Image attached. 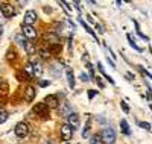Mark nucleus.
Instances as JSON below:
<instances>
[{
  "label": "nucleus",
  "mask_w": 152,
  "mask_h": 144,
  "mask_svg": "<svg viewBox=\"0 0 152 144\" xmlns=\"http://www.w3.org/2000/svg\"><path fill=\"white\" fill-rule=\"evenodd\" d=\"M100 137H102V141L105 144H114V141H116V132H114L113 127H105Z\"/></svg>",
  "instance_id": "obj_1"
},
{
  "label": "nucleus",
  "mask_w": 152,
  "mask_h": 144,
  "mask_svg": "<svg viewBox=\"0 0 152 144\" xmlns=\"http://www.w3.org/2000/svg\"><path fill=\"white\" fill-rule=\"evenodd\" d=\"M34 112L37 115H40L41 119H49V114H50V108L47 106L46 103H37L34 106Z\"/></svg>",
  "instance_id": "obj_2"
},
{
  "label": "nucleus",
  "mask_w": 152,
  "mask_h": 144,
  "mask_svg": "<svg viewBox=\"0 0 152 144\" xmlns=\"http://www.w3.org/2000/svg\"><path fill=\"white\" fill-rule=\"evenodd\" d=\"M0 14H2L5 18H12L17 14V11H15L14 6L9 5V3H2L0 5Z\"/></svg>",
  "instance_id": "obj_3"
},
{
  "label": "nucleus",
  "mask_w": 152,
  "mask_h": 144,
  "mask_svg": "<svg viewBox=\"0 0 152 144\" xmlns=\"http://www.w3.org/2000/svg\"><path fill=\"white\" fill-rule=\"evenodd\" d=\"M14 132H15V135H17L18 138L28 137V134H29V126H28V123H24V121L17 123L15 127H14Z\"/></svg>",
  "instance_id": "obj_4"
},
{
  "label": "nucleus",
  "mask_w": 152,
  "mask_h": 144,
  "mask_svg": "<svg viewBox=\"0 0 152 144\" xmlns=\"http://www.w3.org/2000/svg\"><path fill=\"white\" fill-rule=\"evenodd\" d=\"M21 32H23V35H24L26 40H35V38H37V31L32 28V26L21 24Z\"/></svg>",
  "instance_id": "obj_5"
},
{
  "label": "nucleus",
  "mask_w": 152,
  "mask_h": 144,
  "mask_svg": "<svg viewBox=\"0 0 152 144\" xmlns=\"http://www.w3.org/2000/svg\"><path fill=\"white\" fill-rule=\"evenodd\" d=\"M73 137V129L70 127V124H64L61 127V138L64 141H70Z\"/></svg>",
  "instance_id": "obj_6"
},
{
  "label": "nucleus",
  "mask_w": 152,
  "mask_h": 144,
  "mask_svg": "<svg viewBox=\"0 0 152 144\" xmlns=\"http://www.w3.org/2000/svg\"><path fill=\"white\" fill-rule=\"evenodd\" d=\"M37 21V12L35 11H26V14H24V24L28 26H32L34 23Z\"/></svg>",
  "instance_id": "obj_7"
},
{
  "label": "nucleus",
  "mask_w": 152,
  "mask_h": 144,
  "mask_svg": "<svg viewBox=\"0 0 152 144\" xmlns=\"http://www.w3.org/2000/svg\"><path fill=\"white\" fill-rule=\"evenodd\" d=\"M67 120H69V124H70L72 129H78L79 124H81V121H79V115H78V114H75V112H72V114L67 117Z\"/></svg>",
  "instance_id": "obj_8"
},
{
  "label": "nucleus",
  "mask_w": 152,
  "mask_h": 144,
  "mask_svg": "<svg viewBox=\"0 0 152 144\" xmlns=\"http://www.w3.org/2000/svg\"><path fill=\"white\" fill-rule=\"evenodd\" d=\"M44 103L47 105L49 108H58V106H59V100H58V97H56V96H52V94L46 97Z\"/></svg>",
  "instance_id": "obj_9"
},
{
  "label": "nucleus",
  "mask_w": 152,
  "mask_h": 144,
  "mask_svg": "<svg viewBox=\"0 0 152 144\" xmlns=\"http://www.w3.org/2000/svg\"><path fill=\"white\" fill-rule=\"evenodd\" d=\"M24 99H26L28 103H31L35 99V88L34 87H28L26 91H24Z\"/></svg>",
  "instance_id": "obj_10"
},
{
  "label": "nucleus",
  "mask_w": 152,
  "mask_h": 144,
  "mask_svg": "<svg viewBox=\"0 0 152 144\" xmlns=\"http://www.w3.org/2000/svg\"><path fill=\"white\" fill-rule=\"evenodd\" d=\"M79 23L82 24V28H84V29H85V31L88 32V35H91V36L94 38V40H96L97 43H100V41H99V38H97V35H96V32H94V31H93V29H91L90 26H88V24H87V23H85V21H84L82 18H79Z\"/></svg>",
  "instance_id": "obj_11"
},
{
  "label": "nucleus",
  "mask_w": 152,
  "mask_h": 144,
  "mask_svg": "<svg viewBox=\"0 0 152 144\" xmlns=\"http://www.w3.org/2000/svg\"><path fill=\"white\" fill-rule=\"evenodd\" d=\"M120 129H122V132L125 134V135H131V129H129V124H128V121L126 120H122L120 121Z\"/></svg>",
  "instance_id": "obj_12"
},
{
  "label": "nucleus",
  "mask_w": 152,
  "mask_h": 144,
  "mask_svg": "<svg viewBox=\"0 0 152 144\" xmlns=\"http://www.w3.org/2000/svg\"><path fill=\"white\" fill-rule=\"evenodd\" d=\"M66 76H67V81H69V87L75 88V76H73V71L70 68L66 70Z\"/></svg>",
  "instance_id": "obj_13"
},
{
  "label": "nucleus",
  "mask_w": 152,
  "mask_h": 144,
  "mask_svg": "<svg viewBox=\"0 0 152 144\" xmlns=\"http://www.w3.org/2000/svg\"><path fill=\"white\" fill-rule=\"evenodd\" d=\"M132 23H134V26H135V32H137V35L140 36L142 40H145V41H149V38H148V36H146V35H145V33H143V32L140 31V24H138V23H137L135 20H134Z\"/></svg>",
  "instance_id": "obj_14"
},
{
  "label": "nucleus",
  "mask_w": 152,
  "mask_h": 144,
  "mask_svg": "<svg viewBox=\"0 0 152 144\" xmlns=\"http://www.w3.org/2000/svg\"><path fill=\"white\" fill-rule=\"evenodd\" d=\"M126 38H128V41H129V44H131V47H132L134 50H137V52H143V49H142L140 46H137V44H135V41L132 40V35H131V33L126 35Z\"/></svg>",
  "instance_id": "obj_15"
},
{
  "label": "nucleus",
  "mask_w": 152,
  "mask_h": 144,
  "mask_svg": "<svg viewBox=\"0 0 152 144\" xmlns=\"http://www.w3.org/2000/svg\"><path fill=\"white\" fill-rule=\"evenodd\" d=\"M97 68H99V71H100V73H102V74H104V76L107 77V81H108L110 84H113V85H114V84H116V82H114V79H113V77H110V76L107 74V71L104 70V67H102V64H100V62L97 64Z\"/></svg>",
  "instance_id": "obj_16"
},
{
  "label": "nucleus",
  "mask_w": 152,
  "mask_h": 144,
  "mask_svg": "<svg viewBox=\"0 0 152 144\" xmlns=\"http://www.w3.org/2000/svg\"><path fill=\"white\" fill-rule=\"evenodd\" d=\"M24 50H26L29 55H34L35 53V47H34V44L31 41H26V44H24Z\"/></svg>",
  "instance_id": "obj_17"
},
{
  "label": "nucleus",
  "mask_w": 152,
  "mask_h": 144,
  "mask_svg": "<svg viewBox=\"0 0 152 144\" xmlns=\"http://www.w3.org/2000/svg\"><path fill=\"white\" fill-rule=\"evenodd\" d=\"M26 41H28V40L24 38V35H23V33H21V35H15V43H17V44H20L21 47H24Z\"/></svg>",
  "instance_id": "obj_18"
},
{
  "label": "nucleus",
  "mask_w": 152,
  "mask_h": 144,
  "mask_svg": "<svg viewBox=\"0 0 152 144\" xmlns=\"http://www.w3.org/2000/svg\"><path fill=\"white\" fill-rule=\"evenodd\" d=\"M46 40L50 41V43L58 44V35H56V33H47V35H46Z\"/></svg>",
  "instance_id": "obj_19"
},
{
  "label": "nucleus",
  "mask_w": 152,
  "mask_h": 144,
  "mask_svg": "<svg viewBox=\"0 0 152 144\" xmlns=\"http://www.w3.org/2000/svg\"><path fill=\"white\" fill-rule=\"evenodd\" d=\"M137 68H138V70H140V73H142V74H143V76L146 77V79H149V81L152 82V74H151V73H149L148 70H145V68L142 67V65H138V67H137Z\"/></svg>",
  "instance_id": "obj_20"
},
{
  "label": "nucleus",
  "mask_w": 152,
  "mask_h": 144,
  "mask_svg": "<svg viewBox=\"0 0 152 144\" xmlns=\"http://www.w3.org/2000/svg\"><path fill=\"white\" fill-rule=\"evenodd\" d=\"M6 120H8V112H6L3 108H0V124L5 123Z\"/></svg>",
  "instance_id": "obj_21"
},
{
  "label": "nucleus",
  "mask_w": 152,
  "mask_h": 144,
  "mask_svg": "<svg viewBox=\"0 0 152 144\" xmlns=\"http://www.w3.org/2000/svg\"><path fill=\"white\" fill-rule=\"evenodd\" d=\"M137 126H138V127H142V129H145V130H151V124L146 123V121H142V120H138V121H137Z\"/></svg>",
  "instance_id": "obj_22"
},
{
  "label": "nucleus",
  "mask_w": 152,
  "mask_h": 144,
  "mask_svg": "<svg viewBox=\"0 0 152 144\" xmlns=\"http://www.w3.org/2000/svg\"><path fill=\"white\" fill-rule=\"evenodd\" d=\"M40 55H41V58H44V59H47L49 56H50V52L46 49V47H41L40 49Z\"/></svg>",
  "instance_id": "obj_23"
},
{
  "label": "nucleus",
  "mask_w": 152,
  "mask_h": 144,
  "mask_svg": "<svg viewBox=\"0 0 152 144\" xmlns=\"http://www.w3.org/2000/svg\"><path fill=\"white\" fill-rule=\"evenodd\" d=\"M88 134H90V121H87V124H85V127H84L82 138H88Z\"/></svg>",
  "instance_id": "obj_24"
},
{
  "label": "nucleus",
  "mask_w": 152,
  "mask_h": 144,
  "mask_svg": "<svg viewBox=\"0 0 152 144\" xmlns=\"http://www.w3.org/2000/svg\"><path fill=\"white\" fill-rule=\"evenodd\" d=\"M91 144H104L102 137H100V135H94V137L91 138Z\"/></svg>",
  "instance_id": "obj_25"
},
{
  "label": "nucleus",
  "mask_w": 152,
  "mask_h": 144,
  "mask_svg": "<svg viewBox=\"0 0 152 144\" xmlns=\"http://www.w3.org/2000/svg\"><path fill=\"white\" fill-rule=\"evenodd\" d=\"M34 64V70H35V76H41V65H38L37 62H32Z\"/></svg>",
  "instance_id": "obj_26"
},
{
  "label": "nucleus",
  "mask_w": 152,
  "mask_h": 144,
  "mask_svg": "<svg viewBox=\"0 0 152 144\" xmlns=\"http://www.w3.org/2000/svg\"><path fill=\"white\" fill-rule=\"evenodd\" d=\"M58 2L61 3V6H62V8L66 9V14H70V12H72V8H70V6H69L66 2H64V0H58Z\"/></svg>",
  "instance_id": "obj_27"
},
{
  "label": "nucleus",
  "mask_w": 152,
  "mask_h": 144,
  "mask_svg": "<svg viewBox=\"0 0 152 144\" xmlns=\"http://www.w3.org/2000/svg\"><path fill=\"white\" fill-rule=\"evenodd\" d=\"M52 52H53V53H59V52H61V46H59V44L50 46V53H52Z\"/></svg>",
  "instance_id": "obj_28"
},
{
  "label": "nucleus",
  "mask_w": 152,
  "mask_h": 144,
  "mask_svg": "<svg viewBox=\"0 0 152 144\" xmlns=\"http://www.w3.org/2000/svg\"><path fill=\"white\" fill-rule=\"evenodd\" d=\"M120 106H122V111H123L125 114H128V112H129V106H128V105H126L123 100L120 102Z\"/></svg>",
  "instance_id": "obj_29"
},
{
  "label": "nucleus",
  "mask_w": 152,
  "mask_h": 144,
  "mask_svg": "<svg viewBox=\"0 0 152 144\" xmlns=\"http://www.w3.org/2000/svg\"><path fill=\"white\" fill-rule=\"evenodd\" d=\"M87 94H88V99H93V97L97 94V91H96V89H88Z\"/></svg>",
  "instance_id": "obj_30"
},
{
  "label": "nucleus",
  "mask_w": 152,
  "mask_h": 144,
  "mask_svg": "<svg viewBox=\"0 0 152 144\" xmlns=\"http://www.w3.org/2000/svg\"><path fill=\"white\" fill-rule=\"evenodd\" d=\"M61 114H69V115L72 114V112H70V106H69V105H66V106L61 109Z\"/></svg>",
  "instance_id": "obj_31"
},
{
  "label": "nucleus",
  "mask_w": 152,
  "mask_h": 144,
  "mask_svg": "<svg viewBox=\"0 0 152 144\" xmlns=\"http://www.w3.org/2000/svg\"><path fill=\"white\" fill-rule=\"evenodd\" d=\"M6 58H8L9 61H12V58H15V52H14V50H9L8 55H6Z\"/></svg>",
  "instance_id": "obj_32"
},
{
  "label": "nucleus",
  "mask_w": 152,
  "mask_h": 144,
  "mask_svg": "<svg viewBox=\"0 0 152 144\" xmlns=\"http://www.w3.org/2000/svg\"><path fill=\"white\" fill-rule=\"evenodd\" d=\"M38 85H40L41 88H46V87L50 85V82H49V81H40V84H38Z\"/></svg>",
  "instance_id": "obj_33"
},
{
  "label": "nucleus",
  "mask_w": 152,
  "mask_h": 144,
  "mask_svg": "<svg viewBox=\"0 0 152 144\" xmlns=\"http://www.w3.org/2000/svg\"><path fill=\"white\" fill-rule=\"evenodd\" d=\"M96 82H97V85L100 87V88H104L105 87V84H104V81L100 79V77H96Z\"/></svg>",
  "instance_id": "obj_34"
},
{
  "label": "nucleus",
  "mask_w": 152,
  "mask_h": 144,
  "mask_svg": "<svg viewBox=\"0 0 152 144\" xmlns=\"http://www.w3.org/2000/svg\"><path fill=\"white\" fill-rule=\"evenodd\" d=\"M73 3L78 6V11H82V6H81V3H79V0H73Z\"/></svg>",
  "instance_id": "obj_35"
},
{
  "label": "nucleus",
  "mask_w": 152,
  "mask_h": 144,
  "mask_svg": "<svg viewBox=\"0 0 152 144\" xmlns=\"http://www.w3.org/2000/svg\"><path fill=\"white\" fill-rule=\"evenodd\" d=\"M81 81H84V82H87V81H88V77H87L85 74H81Z\"/></svg>",
  "instance_id": "obj_36"
},
{
  "label": "nucleus",
  "mask_w": 152,
  "mask_h": 144,
  "mask_svg": "<svg viewBox=\"0 0 152 144\" xmlns=\"http://www.w3.org/2000/svg\"><path fill=\"white\" fill-rule=\"evenodd\" d=\"M126 77H128V79H132V77H134V76H132L131 73H126Z\"/></svg>",
  "instance_id": "obj_37"
},
{
  "label": "nucleus",
  "mask_w": 152,
  "mask_h": 144,
  "mask_svg": "<svg viewBox=\"0 0 152 144\" xmlns=\"http://www.w3.org/2000/svg\"><path fill=\"white\" fill-rule=\"evenodd\" d=\"M2 33H3V28H2V24H0V36H2Z\"/></svg>",
  "instance_id": "obj_38"
},
{
  "label": "nucleus",
  "mask_w": 152,
  "mask_h": 144,
  "mask_svg": "<svg viewBox=\"0 0 152 144\" xmlns=\"http://www.w3.org/2000/svg\"><path fill=\"white\" fill-rule=\"evenodd\" d=\"M116 3H117V6H120L122 5V0H116Z\"/></svg>",
  "instance_id": "obj_39"
},
{
  "label": "nucleus",
  "mask_w": 152,
  "mask_h": 144,
  "mask_svg": "<svg viewBox=\"0 0 152 144\" xmlns=\"http://www.w3.org/2000/svg\"><path fill=\"white\" fill-rule=\"evenodd\" d=\"M26 2H28V0H20V3H21V5H24Z\"/></svg>",
  "instance_id": "obj_40"
},
{
  "label": "nucleus",
  "mask_w": 152,
  "mask_h": 144,
  "mask_svg": "<svg viewBox=\"0 0 152 144\" xmlns=\"http://www.w3.org/2000/svg\"><path fill=\"white\" fill-rule=\"evenodd\" d=\"M90 3H93V5H96V0H88Z\"/></svg>",
  "instance_id": "obj_41"
},
{
  "label": "nucleus",
  "mask_w": 152,
  "mask_h": 144,
  "mask_svg": "<svg viewBox=\"0 0 152 144\" xmlns=\"http://www.w3.org/2000/svg\"><path fill=\"white\" fill-rule=\"evenodd\" d=\"M123 2H126V3H129V2H131V0H123Z\"/></svg>",
  "instance_id": "obj_42"
},
{
  "label": "nucleus",
  "mask_w": 152,
  "mask_h": 144,
  "mask_svg": "<svg viewBox=\"0 0 152 144\" xmlns=\"http://www.w3.org/2000/svg\"><path fill=\"white\" fill-rule=\"evenodd\" d=\"M0 84H2V81H0Z\"/></svg>",
  "instance_id": "obj_43"
}]
</instances>
